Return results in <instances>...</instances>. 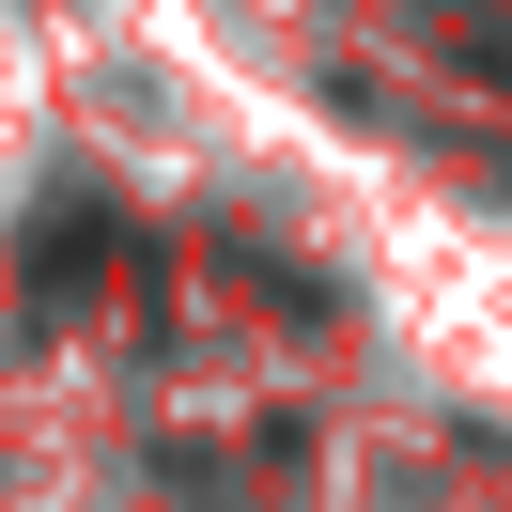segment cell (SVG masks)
Instances as JSON below:
<instances>
[{"instance_id":"obj_1","label":"cell","mask_w":512,"mask_h":512,"mask_svg":"<svg viewBox=\"0 0 512 512\" xmlns=\"http://www.w3.org/2000/svg\"><path fill=\"white\" fill-rule=\"evenodd\" d=\"M94 280H109V202H94V187H63V202L32 218V264H16V295H32V326H63Z\"/></svg>"}]
</instances>
